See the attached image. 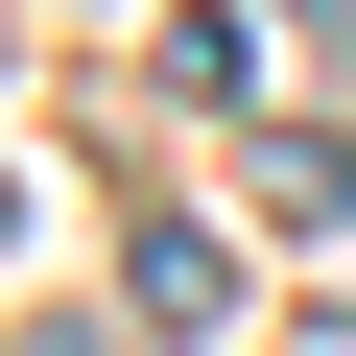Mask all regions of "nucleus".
I'll list each match as a JSON object with an SVG mask.
<instances>
[{"mask_svg": "<svg viewBox=\"0 0 356 356\" xmlns=\"http://www.w3.org/2000/svg\"><path fill=\"white\" fill-rule=\"evenodd\" d=\"M24 356H95V332H24Z\"/></svg>", "mask_w": 356, "mask_h": 356, "instance_id": "nucleus-4", "label": "nucleus"}, {"mask_svg": "<svg viewBox=\"0 0 356 356\" xmlns=\"http://www.w3.org/2000/svg\"><path fill=\"white\" fill-rule=\"evenodd\" d=\"M309 24H332V48H356V0H309Z\"/></svg>", "mask_w": 356, "mask_h": 356, "instance_id": "nucleus-3", "label": "nucleus"}, {"mask_svg": "<svg viewBox=\"0 0 356 356\" xmlns=\"http://www.w3.org/2000/svg\"><path fill=\"white\" fill-rule=\"evenodd\" d=\"M119 309H143V332H214V309H238V238L143 214V238H119Z\"/></svg>", "mask_w": 356, "mask_h": 356, "instance_id": "nucleus-1", "label": "nucleus"}, {"mask_svg": "<svg viewBox=\"0 0 356 356\" xmlns=\"http://www.w3.org/2000/svg\"><path fill=\"white\" fill-rule=\"evenodd\" d=\"M261 214H309V238H356V143L309 119V143H261Z\"/></svg>", "mask_w": 356, "mask_h": 356, "instance_id": "nucleus-2", "label": "nucleus"}]
</instances>
